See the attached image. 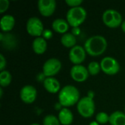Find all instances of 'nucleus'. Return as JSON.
I'll return each instance as SVG.
<instances>
[{
    "label": "nucleus",
    "mask_w": 125,
    "mask_h": 125,
    "mask_svg": "<svg viewBox=\"0 0 125 125\" xmlns=\"http://www.w3.org/2000/svg\"><path fill=\"white\" fill-rule=\"evenodd\" d=\"M108 47L106 39L102 35H94L90 37L84 43L86 53L92 56H99L103 54Z\"/></svg>",
    "instance_id": "obj_1"
},
{
    "label": "nucleus",
    "mask_w": 125,
    "mask_h": 125,
    "mask_svg": "<svg viewBox=\"0 0 125 125\" xmlns=\"http://www.w3.org/2000/svg\"><path fill=\"white\" fill-rule=\"evenodd\" d=\"M59 103L64 108H69L78 104L80 100V92L73 85H67L59 92Z\"/></svg>",
    "instance_id": "obj_2"
},
{
    "label": "nucleus",
    "mask_w": 125,
    "mask_h": 125,
    "mask_svg": "<svg viewBox=\"0 0 125 125\" xmlns=\"http://www.w3.org/2000/svg\"><path fill=\"white\" fill-rule=\"evenodd\" d=\"M86 16V10L81 6L70 8L66 15L67 21L73 28L79 27L85 21Z\"/></svg>",
    "instance_id": "obj_3"
},
{
    "label": "nucleus",
    "mask_w": 125,
    "mask_h": 125,
    "mask_svg": "<svg viewBox=\"0 0 125 125\" xmlns=\"http://www.w3.org/2000/svg\"><path fill=\"white\" fill-rule=\"evenodd\" d=\"M78 114L83 118H91L95 111V104L92 98L86 96L80 99L77 104Z\"/></svg>",
    "instance_id": "obj_4"
},
{
    "label": "nucleus",
    "mask_w": 125,
    "mask_h": 125,
    "mask_svg": "<svg viewBox=\"0 0 125 125\" xmlns=\"http://www.w3.org/2000/svg\"><path fill=\"white\" fill-rule=\"evenodd\" d=\"M103 21L104 24L111 29L120 26L122 23V16L121 13L114 9H108L103 14Z\"/></svg>",
    "instance_id": "obj_5"
},
{
    "label": "nucleus",
    "mask_w": 125,
    "mask_h": 125,
    "mask_svg": "<svg viewBox=\"0 0 125 125\" xmlns=\"http://www.w3.org/2000/svg\"><path fill=\"white\" fill-rule=\"evenodd\" d=\"M26 31L27 33L36 37H41L44 29V26L42 21L37 17H31L26 22Z\"/></svg>",
    "instance_id": "obj_6"
},
{
    "label": "nucleus",
    "mask_w": 125,
    "mask_h": 125,
    "mask_svg": "<svg viewBox=\"0 0 125 125\" xmlns=\"http://www.w3.org/2000/svg\"><path fill=\"white\" fill-rule=\"evenodd\" d=\"M101 70L106 75H114L117 74L120 70V65L117 60L111 56H106L100 62Z\"/></svg>",
    "instance_id": "obj_7"
},
{
    "label": "nucleus",
    "mask_w": 125,
    "mask_h": 125,
    "mask_svg": "<svg viewBox=\"0 0 125 125\" xmlns=\"http://www.w3.org/2000/svg\"><path fill=\"white\" fill-rule=\"evenodd\" d=\"M62 69V62L56 58H51L45 61L42 66V73L46 78L57 75Z\"/></svg>",
    "instance_id": "obj_8"
},
{
    "label": "nucleus",
    "mask_w": 125,
    "mask_h": 125,
    "mask_svg": "<svg viewBox=\"0 0 125 125\" xmlns=\"http://www.w3.org/2000/svg\"><path fill=\"white\" fill-rule=\"evenodd\" d=\"M86 57V51L85 48L81 45H75L69 51V59L75 65L82 64Z\"/></svg>",
    "instance_id": "obj_9"
},
{
    "label": "nucleus",
    "mask_w": 125,
    "mask_h": 125,
    "mask_svg": "<svg viewBox=\"0 0 125 125\" xmlns=\"http://www.w3.org/2000/svg\"><path fill=\"white\" fill-rule=\"evenodd\" d=\"M37 7L41 15L44 17L51 16L56 8V2L55 0H39Z\"/></svg>",
    "instance_id": "obj_10"
},
{
    "label": "nucleus",
    "mask_w": 125,
    "mask_h": 125,
    "mask_svg": "<svg viewBox=\"0 0 125 125\" xmlns=\"http://www.w3.org/2000/svg\"><path fill=\"white\" fill-rule=\"evenodd\" d=\"M89 73L86 67L81 64L74 65L70 70V76L76 82L82 83L89 78Z\"/></svg>",
    "instance_id": "obj_11"
},
{
    "label": "nucleus",
    "mask_w": 125,
    "mask_h": 125,
    "mask_svg": "<svg viewBox=\"0 0 125 125\" xmlns=\"http://www.w3.org/2000/svg\"><path fill=\"white\" fill-rule=\"evenodd\" d=\"M37 89L31 85H26L23 86L20 91L21 100L26 104L33 103L37 98Z\"/></svg>",
    "instance_id": "obj_12"
},
{
    "label": "nucleus",
    "mask_w": 125,
    "mask_h": 125,
    "mask_svg": "<svg viewBox=\"0 0 125 125\" xmlns=\"http://www.w3.org/2000/svg\"><path fill=\"white\" fill-rule=\"evenodd\" d=\"M43 86L45 89L51 94H56L61 90L59 81L53 77L45 78L43 81Z\"/></svg>",
    "instance_id": "obj_13"
},
{
    "label": "nucleus",
    "mask_w": 125,
    "mask_h": 125,
    "mask_svg": "<svg viewBox=\"0 0 125 125\" xmlns=\"http://www.w3.org/2000/svg\"><path fill=\"white\" fill-rule=\"evenodd\" d=\"M0 40L3 47L7 50H12L17 45L16 37L10 33H0Z\"/></svg>",
    "instance_id": "obj_14"
},
{
    "label": "nucleus",
    "mask_w": 125,
    "mask_h": 125,
    "mask_svg": "<svg viewBox=\"0 0 125 125\" xmlns=\"http://www.w3.org/2000/svg\"><path fill=\"white\" fill-rule=\"evenodd\" d=\"M15 23V20L14 17L11 15H5L2 16L0 21V27L2 32L7 33L10 31Z\"/></svg>",
    "instance_id": "obj_15"
},
{
    "label": "nucleus",
    "mask_w": 125,
    "mask_h": 125,
    "mask_svg": "<svg viewBox=\"0 0 125 125\" xmlns=\"http://www.w3.org/2000/svg\"><path fill=\"white\" fill-rule=\"evenodd\" d=\"M47 48H48L47 41L42 37H36L33 40L32 49L36 54L38 55L43 54L46 51Z\"/></svg>",
    "instance_id": "obj_16"
},
{
    "label": "nucleus",
    "mask_w": 125,
    "mask_h": 125,
    "mask_svg": "<svg viewBox=\"0 0 125 125\" xmlns=\"http://www.w3.org/2000/svg\"><path fill=\"white\" fill-rule=\"evenodd\" d=\"M51 26L54 31L64 34L68 31L70 25L67 20H64L63 18H57L52 22Z\"/></svg>",
    "instance_id": "obj_17"
},
{
    "label": "nucleus",
    "mask_w": 125,
    "mask_h": 125,
    "mask_svg": "<svg viewBox=\"0 0 125 125\" xmlns=\"http://www.w3.org/2000/svg\"><path fill=\"white\" fill-rule=\"evenodd\" d=\"M58 119L62 125H70L73 122V114L68 108H63L59 113Z\"/></svg>",
    "instance_id": "obj_18"
},
{
    "label": "nucleus",
    "mask_w": 125,
    "mask_h": 125,
    "mask_svg": "<svg viewBox=\"0 0 125 125\" xmlns=\"http://www.w3.org/2000/svg\"><path fill=\"white\" fill-rule=\"evenodd\" d=\"M109 123L111 125H125V113L116 111L110 115Z\"/></svg>",
    "instance_id": "obj_19"
},
{
    "label": "nucleus",
    "mask_w": 125,
    "mask_h": 125,
    "mask_svg": "<svg viewBox=\"0 0 125 125\" xmlns=\"http://www.w3.org/2000/svg\"><path fill=\"white\" fill-rule=\"evenodd\" d=\"M76 37L72 33H66L61 37V42L63 46L67 48H72L76 45Z\"/></svg>",
    "instance_id": "obj_20"
},
{
    "label": "nucleus",
    "mask_w": 125,
    "mask_h": 125,
    "mask_svg": "<svg viewBox=\"0 0 125 125\" xmlns=\"http://www.w3.org/2000/svg\"><path fill=\"white\" fill-rule=\"evenodd\" d=\"M12 81V75L7 70H3L0 73V85L1 87H6Z\"/></svg>",
    "instance_id": "obj_21"
},
{
    "label": "nucleus",
    "mask_w": 125,
    "mask_h": 125,
    "mask_svg": "<svg viewBox=\"0 0 125 125\" xmlns=\"http://www.w3.org/2000/svg\"><path fill=\"white\" fill-rule=\"evenodd\" d=\"M87 70H88L89 73L90 75H96L101 70L100 64L98 63L97 62H91L89 64V65H88Z\"/></svg>",
    "instance_id": "obj_22"
},
{
    "label": "nucleus",
    "mask_w": 125,
    "mask_h": 125,
    "mask_svg": "<svg viewBox=\"0 0 125 125\" xmlns=\"http://www.w3.org/2000/svg\"><path fill=\"white\" fill-rule=\"evenodd\" d=\"M42 125H61L60 122L58 119L54 115L49 114L47 115L44 117L43 121H42Z\"/></svg>",
    "instance_id": "obj_23"
},
{
    "label": "nucleus",
    "mask_w": 125,
    "mask_h": 125,
    "mask_svg": "<svg viewBox=\"0 0 125 125\" xmlns=\"http://www.w3.org/2000/svg\"><path fill=\"white\" fill-rule=\"evenodd\" d=\"M110 120V116H108L105 112H100L96 116V122L99 125H105L107 123H109Z\"/></svg>",
    "instance_id": "obj_24"
},
{
    "label": "nucleus",
    "mask_w": 125,
    "mask_h": 125,
    "mask_svg": "<svg viewBox=\"0 0 125 125\" xmlns=\"http://www.w3.org/2000/svg\"><path fill=\"white\" fill-rule=\"evenodd\" d=\"M65 2L69 7H70V8H73V7H81V4L83 3V1L82 0H66Z\"/></svg>",
    "instance_id": "obj_25"
},
{
    "label": "nucleus",
    "mask_w": 125,
    "mask_h": 125,
    "mask_svg": "<svg viewBox=\"0 0 125 125\" xmlns=\"http://www.w3.org/2000/svg\"><path fill=\"white\" fill-rule=\"evenodd\" d=\"M10 1L8 0H0V13H4L9 7Z\"/></svg>",
    "instance_id": "obj_26"
},
{
    "label": "nucleus",
    "mask_w": 125,
    "mask_h": 125,
    "mask_svg": "<svg viewBox=\"0 0 125 125\" xmlns=\"http://www.w3.org/2000/svg\"><path fill=\"white\" fill-rule=\"evenodd\" d=\"M42 37L47 40H50L53 37V31L51 30V29H45L42 32Z\"/></svg>",
    "instance_id": "obj_27"
},
{
    "label": "nucleus",
    "mask_w": 125,
    "mask_h": 125,
    "mask_svg": "<svg viewBox=\"0 0 125 125\" xmlns=\"http://www.w3.org/2000/svg\"><path fill=\"white\" fill-rule=\"evenodd\" d=\"M7 66V61L5 57L3 56V54H0V70L1 72L4 70V68Z\"/></svg>",
    "instance_id": "obj_28"
},
{
    "label": "nucleus",
    "mask_w": 125,
    "mask_h": 125,
    "mask_svg": "<svg viewBox=\"0 0 125 125\" xmlns=\"http://www.w3.org/2000/svg\"><path fill=\"white\" fill-rule=\"evenodd\" d=\"M71 33L74 35V36H78L81 34V29L79 27H73L72 29Z\"/></svg>",
    "instance_id": "obj_29"
},
{
    "label": "nucleus",
    "mask_w": 125,
    "mask_h": 125,
    "mask_svg": "<svg viewBox=\"0 0 125 125\" xmlns=\"http://www.w3.org/2000/svg\"><path fill=\"white\" fill-rule=\"evenodd\" d=\"M88 94H87V96L88 97H91V98H94V93L93 92H92V91H89L88 93H87Z\"/></svg>",
    "instance_id": "obj_30"
},
{
    "label": "nucleus",
    "mask_w": 125,
    "mask_h": 125,
    "mask_svg": "<svg viewBox=\"0 0 125 125\" xmlns=\"http://www.w3.org/2000/svg\"><path fill=\"white\" fill-rule=\"evenodd\" d=\"M121 28H122V30L125 33V21L122 22V23L121 25Z\"/></svg>",
    "instance_id": "obj_31"
},
{
    "label": "nucleus",
    "mask_w": 125,
    "mask_h": 125,
    "mask_svg": "<svg viewBox=\"0 0 125 125\" xmlns=\"http://www.w3.org/2000/svg\"><path fill=\"white\" fill-rule=\"evenodd\" d=\"M89 125H99L96 121H94V122H91V123H90Z\"/></svg>",
    "instance_id": "obj_32"
},
{
    "label": "nucleus",
    "mask_w": 125,
    "mask_h": 125,
    "mask_svg": "<svg viewBox=\"0 0 125 125\" xmlns=\"http://www.w3.org/2000/svg\"><path fill=\"white\" fill-rule=\"evenodd\" d=\"M2 96H3V89L2 88H0V97L2 98Z\"/></svg>",
    "instance_id": "obj_33"
},
{
    "label": "nucleus",
    "mask_w": 125,
    "mask_h": 125,
    "mask_svg": "<svg viewBox=\"0 0 125 125\" xmlns=\"http://www.w3.org/2000/svg\"><path fill=\"white\" fill-rule=\"evenodd\" d=\"M40 125L39 124H37V123H32L31 125Z\"/></svg>",
    "instance_id": "obj_34"
},
{
    "label": "nucleus",
    "mask_w": 125,
    "mask_h": 125,
    "mask_svg": "<svg viewBox=\"0 0 125 125\" xmlns=\"http://www.w3.org/2000/svg\"></svg>",
    "instance_id": "obj_35"
}]
</instances>
